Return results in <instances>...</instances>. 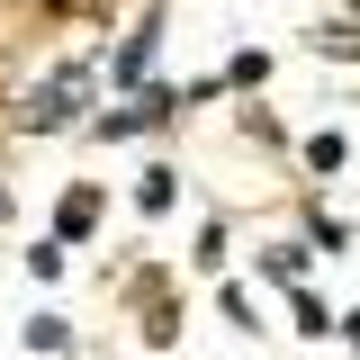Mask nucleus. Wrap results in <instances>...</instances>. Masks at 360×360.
Masks as SVG:
<instances>
[{"instance_id": "nucleus-1", "label": "nucleus", "mask_w": 360, "mask_h": 360, "mask_svg": "<svg viewBox=\"0 0 360 360\" xmlns=\"http://www.w3.org/2000/svg\"><path fill=\"white\" fill-rule=\"evenodd\" d=\"M82 90H90V72H82V63H63V72H54L45 90H27L18 127H27V135H54V127H72V99H82Z\"/></svg>"}, {"instance_id": "nucleus-2", "label": "nucleus", "mask_w": 360, "mask_h": 360, "mask_svg": "<svg viewBox=\"0 0 360 360\" xmlns=\"http://www.w3.org/2000/svg\"><path fill=\"white\" fill-rule=\"evenodd\" d=\"M153 37H162V18H144L127 37V54H117V82H144V63H153Z\"/></svg>"}, {"instance_id": "nucleus-3", "label": "nucleus", "mask_w": 360, "mask_h": 360, "mask_svg": "<svg viewBox=\"0 0 360 360\" xmlns=\"http://www.w3.org/2000/svg\"><path fill=\"white\" fill-rule=\"evenodd\" d=\"M63 342H72L63 315H27V352H63Z\"/></svg>"}, {"instance_id": "nucleus-4", "label": "nucleus", "mask_w": 360, "mask_h": 360, "mask_svg": "<svg viewBox=\"0 0 360 360\" xmlns=\"http://www.w3.org/2000/svg\"><path fill=\"white\" fill-rule=\"evenodd\" d=\"M135 207L162 217V207H172V172H144V180H135Z\"/></svg>"}, {"instance_id": "nucleus-5", "label": "nucleus", "mask_w": 360, "mask_h": 360, "mask_svg": "<svg viewBox=\"0 0 360 360\" xmlns=\"http://www.w3.org/2000/svg\"><path fill=\"white\" fill-rule=\"evenodd\" d=\"M307 162L315 172H342V135H307Z\"/></svg>"}, {"instance_id": "nucleus-6", "label": "nucleus", "mask_w": 360, "mask_h": 360, "mask_svg": "<svg viewBox=\"0 0 360 360\" xmlns=\"http://www.w3.org/2000/svg\"><path fill=\"white\" fill-rule=\"evenodd\" d=\"M342 342H352V352H360V315H352V324H342Z\"/></svg>"}]
</instances>
